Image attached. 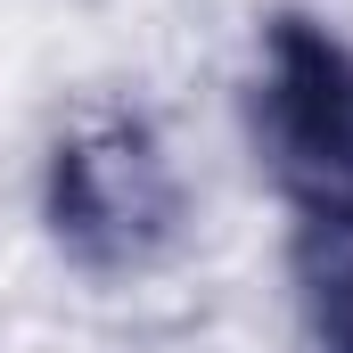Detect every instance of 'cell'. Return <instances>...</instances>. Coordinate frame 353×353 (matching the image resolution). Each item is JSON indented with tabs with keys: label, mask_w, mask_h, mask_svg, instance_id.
Instances as JSON below:
<instances>
[{
	"label": "cell",
	"mask_w": 353,
	"mask_h": 353,
	"mask_svg": "<svg viewBox=\"0 0 353 353\" xmlns=\"http://www.w3.org/2000/svg\"><path fill=\"white\" fill-rule=\"evenodd\" d=\"M296 304L321 353H353V205H321L296 222Z\"/></svg>",
	"instance_id": "obj_3"
},
{
	"label": "cell",
	"mask_w": 353,
	"mask_h": 353,
	"mask_svg": "<svg viewBox=\"0 0 353 353\" xmlns=\"http://www.w3.org/2000/svg\"><path fill=\"white\" fill-rule=\"evenodd\" d=\"M41 222L58 255L90 279H132L157 271L181 247L189 189L173 173V148L157 140L148 115H90L50 148L41 173Z\"/></svg>",
	"instance_id": "obj_1"
},
{
	"label": "cell",
	"mask_w": 353,
	"mask_h": 353,
	"mask_svg": "<svg viewBox=\"0 0 353 353\" xmlns=\"http://www.w3.org/2000/svg\"><path fill=\"white\" fill-rule=\"evenodd\" d=\"M247 132H255L271 189L296 214L353 205V41L337 25H321L304 8L263 17Z\"/></svg>",
	"instance_id": "obj_2"
}]
</instances>
